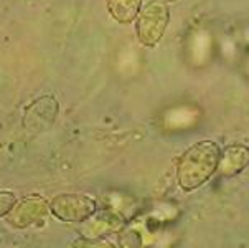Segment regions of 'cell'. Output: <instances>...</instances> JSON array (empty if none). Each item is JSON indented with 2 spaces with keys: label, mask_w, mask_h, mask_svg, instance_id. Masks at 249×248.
Returning a JSON list of instances; mask_svg holds the SVG:
<instances>
[{
  "label": "cell",
  "mask_w": 249,
  "mask_h": 248,
  "mask_svg": "<svg viewBox=\"0 0 249 248\" xmlns=\"http://www.w3.org/2000/svg\"><path fill=\"white\" fill-rule=\"evenodd\" d=\"M248 175H249V169H248Z\"/></svg>",
  "instance_id": "cell-6"
},
{
  "label": "cell",
  "mask_w": 249,
  "mask_h": 248,
  "mask_svg": "<svg viewBox=\"0 0 249 248\" xmlns=\"http://www.w3.org/2000/svg\"><path fill=\"white\" fill-rule=\"evenodd\" d=\"M170 20L168 7L162 0H152L137 15V37L142 45L154 47L165 33Z\"/></svg>",
  "instance_id": "cell-2"
},
{
  "label": "cell",
  "mask_w": 249,
  "mask_h": 248,
  "mask_svg": "<svg viewBox=\"0 0 249 248\" xmlns=\"http://www.w3.org/2000/svg\"><path fill=\"white\" fill-rule=\"evenodd\" d=\"M142 0H107V10L119 23H130L137 19Z\"/></svg>",
  "instance_id": "cell-4"
},
{
  "label": "cell",
  "mask_w": 249,
  "mask_h": 248,
  "mask_svg": "<svg viewBox=\"0 0 249 248\" xmlns=\"http://www.w3.org/2000/svg\"><path fill=\"white\" fill-rule=\"evenodd\" d=\"M162 2H165V3H168V2H175V0H162Z\"/></svg>",
  "instance_id": "cell-5"
},
{
  "label": "cell",
  "mask_w": 249,
  "mask_h": 248,
  "mask_svg": "<svg viewBox=\"0 0 249 248\" xmlns=\"http://www.w3.org/2000/svg\"><path fill=\"white\" fill-rule=\"evenodd\" d=\"M219 166V148L212 141H201L188 148L181 155L177 177L185 191L200 187L213 175Z\"/></svg>",
  "instance_id": "cell-1"
},
{
  "label": "cell",
  "mask_w": 249,
  "mask_h": 248,
  "mask_svg": "<svg viewBox=\"0 0 249 248\" xmlns=\"http://www.w3.org/2000/svg\"><path fill=\"white\" fill-rule=\"evenodd\" d=\"M249 164V149L244 146H231L223 153V157L219 159V171L226 175H231L234 172H239L244 166Z\"/></svg>",
  "instance_id": "cell-3"
}]
</instances>
